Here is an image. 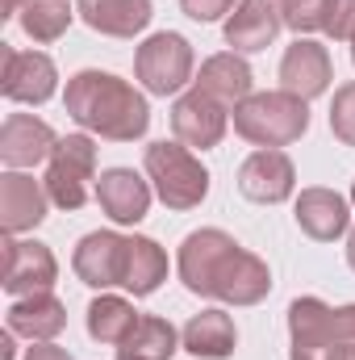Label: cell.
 Masks as SVG:
<instances>
[{
	"label": "cell",
	"mask_w": 355,
	"mask_h": 360,
	"mask_svg": "<svg viewBox=\"0 0 355 360\" xmlns=\"http://www.w3.org/2000/svg\"><path fill=\"white\" fill-rule=\"evenodd\" d=\"M192 89L205 92V96H213V101L226 105V109H239V105L251 96V89H255V76H251V68H247V59H243L239 51H222V55H213V59L201 63Z\"/></svg>",
	"instance_id": "obj_18"
},
{
	"label": "cell",
	"mask_w": 355,
	"mask_h": 360,
	"mask_svg": "<svg viewBox=\"0 0 355 360\" xmlns=\"http://www.w3.org/2000/svg\"><path fill=\"white\" fill-rule=\"evenodd\" d=\"M330 130L343 147H355V80L343 84L330 101Z\"/></svg>",
	"instance_id": "obj_28"
},
{
	"label": "cell",
	"mask_w": 355,
	"mask_h": 360,
	"mask_svg": "<svg viewBox=\"0 0 355 360\" xmlns=\"http://www.w3.org/2000/svg\"><path fill=\"white\" fill-rule=\"evenodd\" d=\"M351 63H355V38H351Z\"/></svg>",
	"instance_id": "obj_37"
},
{
	"label": "cell",
	"mask_w": 355,
	"mask_h": 360,
	"mask_svg": "<svg viewBox=\"0 0 355 360\" xmlns=\"http://www.w3.org/2000/svg\"><path fill=\"white\" fill-rule=\"evenodd\" d=\"M76 13L88 30L109 34V38H134L155 17L151 0H76Z\"/></svg>",
	"instance_id": "obj_21"
},
{
	"label": "cell",
	"mask_w": 355,
	"mask_h": 360,
	"mask_svg": "<svg viewBox=\"0 0 355 360\" xmlns=\"http://www.w3.org/2000/svg\"><path fill=\"white\" fill-rule=\"evenodd\" d=\"M163 281H168V252H163L155 239H147V235H130L121 285H126L134 297H151Z\"/></svg>",
	"instance_id": "obj_23"
},
{
	"label": "cell",
	"mask_w": 355,
	"mask_h": 360,
	"mask_svg": "<svg viewBox=\"0 0 355 360\" xmlns=\"http://www.w3.org/2000/svg\"><path fill=\"white\" fill-rule=\"evenodd\" d=\"M0 360H13V331H4V340H0Z\"/></svg>",
	"instance_id": "obj_34"
},
{
	"label": "cell",
	"mask_w": 355,
	"mask_h": 360,
	"mask_svg": "<svg viewBox=\"0 0 355 360\" xmlns=\"http://www.w3.org/2000/svg\"><path fill=\"white\" fill-rule=\"evenodd\" d=\"M96 201H100V210L117 226H134L151 210V184L138 176L134 168H109L96 180Z\"/></svg>",
	"instance_id": "obj_16"
},
{
	"label": "cell",
	"mask_w": 355,
	"mask_h": 360,
	"mask_svg": "<svg viewBox=\"0 0 355 360\" xmlns=\"http://www.w3.org/2000/svg\"><path fill=\"white\" fill-rule=\"evenodd\" d=\"M288 335H293L288 360H326L339 348L335 310L322 297H297L288 306Z\"/></svg>",
	"instance_id": "obj_9"
},
{
	"label": "cell",
	"mask_w": 355,
	"mask_h": 360,
	"mask_svg": "<svg viewBox=\"0 0 355 360\" xmlns=\"http://www.w3.org/2000/svg\"><path fill=\"white\" fill-rule=\"evenodd\" d=\"M180 344L196 360H226L239 344V331H234V319L226 310H201L180 331Z\"/></svg>",
	"instance_id": "obj_22"
},
{
	"label": "cell",
	"mask_w": 355,
	"mask_h": 360,
	"mask_svg": "<svg viewBox=\"0 0 355 360\" xmlns=\"http://www.w3.org/2000/svg\"><path fill=\"white\" fill-rule=\"evenodd\" d=\"M21 4H29V0H4V13H0V17H17Z\"/></svg>",
	"instance_id": "obj_35"
},
{
	"label": "cell",
	"mask_w": 355,
	"mask_h": 360,
	"mask_svg": "<svg viewBox=\"0 0 355 360\" xmlns=\"http://www.w3.org/2000/svg\"><path fill=\"white\" fill-rule=\"evenodd\" d=\"M176 269H180V281H184L188 293L217 297L226 306H260L272 293L267 264L255 252H247L234 235H226L217 226L192 231L180 243Z\"/></svg>",
	"instance_id": "obj_1"
},
{
	"label": "cell",
	"mask_w": 355,
	"mask_h": 360,
	"mask_svg": "<svg viewBox=\"0 0 355 360\" xmlns=\"http://www.w3.org/2000/svg\"><path fill=\"white\" fill-rule=\"evenodd\" d=\"M280 4L272 0H239V8L226 17V42L239 51V55H255L267 51L280 34Z\"/></svg>",
	"instance_id": "obj_19"
},
{
	"label": "cell",
	"mask_w": 355,
	"mask_h": 360,
	"mask_svg": "<svg viewBox=\"0 0 355 360\" xmlns=\"http://www.w3.org/2000/svg\"><path fill=\"white\" fill-rule=\"evenodd\" d=\"M293 218L297 226L314 239V243H335L339 235H347L351 226V210H347V197L335 193V188H301L297 205H293Z\"/></svg>",
	"instance_id": "obj_15"
},
{
	"label": "cell",
	"mask_w": 355,
	"mask_h": 360,
	"mask_svg": "<svg viewBox=\"0 0 355 360\" xmlns=\"http://www.w3.org/2000/svg\"><path fill=\"white\" fill-rule=\"evenodd\" d=\"M297 188V168L280 147H260L255 155L243 160L239 168V193L260 205H280Z\"/></svg>",
	"instance_id": "obj_8"
},
{
	"label": "cell",
	"mask_w": 355,
	"mask_h": 360,
	"mask_svg": "<svg viewBox=\"0 0 355 360\" xmlns=\"http://www.w3.org/2000/svg\"><path fill=\"white\" fill-rule=\"evenodd\" d=\"M117 360H130V356H117Z\"/></svg>",
	"instance_id": "obj_39"
},
{
	"label": "cell",
	"mask_w": 355,
	"mask_h": 360,
	"mask_svg": "<svg viewBox=\"0 0 355 360\" xmlns=\"http://www.w3.org/2000/svg\"><path fill=\"white\" fill-rule=\"evenodd\" d=\"M234 130L255 147H288L309 130V105L293 92H251L234 109Z\"/></svg>",
	"instance_id": "obj_3"
},
{
	"label": "cell",
	"mask_w": 355,
	"mask_h": 360,
	"mask_svg": "<svg viewBox=\"0 0 355 360\" xmlns=\"http://www.w3.org/2000/svg\"><path fill=\"white\" fill-rule=\"evenodd\" d=\"M172 130H176V139L184 147L209 151L226 139V105H217L213 96H205L196 89L184 92L172 105Z\"/></svg>",
	"instance_id": "obj_13"
},
{
	"label": "cell",
	"mask_w": 355,
	"mask_h": 360,
	"mask_svg": "<svg viewBox=\"0 0 355 360\" xmlns=\"http://www.w3.org/2000/svg\"><path fill=\"white\" fill-rule=\"evenodd\" d=\"M347 264H351V272H355V226H351V235H347Z\"/></svg>",
	"instance_id": "obj_36"
},
{
	"label": "cell",
	"mask_w": 355,
	"mask_h": 360,
	"mask_svg": "<svg viewBox=\"0 0 355 360\" xmlns=\"http://www.w3.org/2000/svg\"><path fill=\"white\" fill-rule=\"evenodd\" d=\"M72 17H76V8H72L67 0H29V4H21V13H17L21 30H25L34 42H59V38L67 34Z\"/></svg>",
	"instance_id": "obj_26"
},
{
	"label": "cell",
	"mask_w": 355,
	"mask_h": 360,
	"mask_svg": "<svg viewBox=\"0 0 355 360\" xmlns=\"http://www.w3.org/2000/svg\"><path fill=\"white\" fill-rule=\"evenodd\" d=\"M4 76H0V92L17 105H42L51 101L59 89V72H55V59L42 55V51H13L4 46Z\"/></svg>",
	"instance_id": "obj_7"
},
{
	"label": "cell",
	"mask_w": 355,
	"mask_h": 360,
	"mask_svg": "<svg viewBox=\"0 0 355 360\" xmlns=\"http://www.w3.org/2000/svg\"><path fill=\"white\" fill-rule=\"evenodd\" d=\"M330 80H335V68H330V55H326L322 42L297 38L284 51V59H280V89L284 92H293L301 101H314V96H322L330 89Z\"/></svg>",
	"instance_id": "obj_12"
},
{
	"label": "cell",
	"mask_w": 355,
	"mask_h": 360,
	"mask_svg": "<svg viewBox=\"0 0 355 360\" xmlns=\"http://www.w3.org/2000/svg\"><path fill=\"white\" fill-rule=\"evenodd\" d=\"M180 8H184V17H192V21L209 25V21H222L226 13H234V8H239V0H180Z\"/></svg>",
	"instance_id": "obj_30"
},
{
	"label": "cell",
	"mask_w": 355,
	"mask_h": 360,
	"mask_svg": "<svg viewBox=\"0 0 355 360\" xmlns=\"http://www.w3.org/2000/svg\"><path fill=\"white\" fill-rule=\"evenodd\" d=\"M46 184H38L25 172H4L0 176V226L4 235H21V231H34L42 218H46Z\"/></svg>",
	"instance_id": "obj_17"
},
{
	"label": "cell",
	"mask_w": 355,
	"mask_h": 360,
	"mask_svg": "<svg viewBox=\"0 0 355 360\" xmlns=\"http://www.w3.org/2000/svg\"><path fill=\"white\" fill-rule=\"evenodd\" d=\"M335 335H339V344H355V302L335 310Z\"/></svg>",
	"instance_id": "obj_31"
},
{
	"label": "cell",
	"mask_w": 355,
	"mask_h": 360,
	"mask_svg": "<svg viewBox=\"0 0 355 360\" xmlns=\"http://www.w3.org/2000/svg\"><path fill=\"white\" fill-rule=\"evenodd\" d=\"M134 76L142 80V89L155 96H172L192 80V46L184 34H151L138 55H134Z\"/></svg>",
	"instance_id": "obj_6"
},
{
	"label": "cell",
	"mask_w": 355,
	"mask_h": 360,
	"mask_svg": "<svg viewBox=\"0 0 355 360\" xmlns=\"http://www.w3.org/2000/svg\"><path fill=\"white\" fill-rule=\"evenodd\" d=\"M180 348V335L168 319H155V314H142L138 327L130 331V340L117 348V356L130 360H172Z\"/></svg>",
	"instance_id": "obj_25"
},
{
	"label": "cell",
	"mask_w": 355,
	"mask_h": 360,
	"mask_svg": "<svg viewBox=\"0 0 355 360\" xmlns=\"http://www.w3.org/2000/svg\"><path fill=\"white\" fill-rule=\"evenodd\" d=\"M59 276L55 252L38 239H8L4 243V289L13 297H29V293H46Z\"/></svg>",
	"instance_id": "obj_10"
},
{
	"label": "cell",
	"mask_w": 355,
	"mask_h": 360,
	"mask_svg": "<svg viewBox=\"0 0 355 360\" xmlns=\"http://www.w3.org/2000/svg\"><path fill=\"white\" fill-rule=\"evenodd\" d=\"M326 34H330L335 42H351L355 38V0H335V4H330Z\"/></svg>",
	"instance_id": "obj_29"
},
{
	"label": "cell",
	"mask_w": 355,
	"mask_h": 360,
	"mask_svg": "<svg viewBox=\"0 0 355 360\" xmlns=\"http://www.w3.org/2000/svg\"><path fill=\"white\" fill-rule=\"evenodd\" d=\"M138 310L134 302L126 297H113V293H100L96 302L88 306V335L96 344H109V348H121L130 340V331L138 327Z\"/></svg>",
	"instance_id": "obj_24"
},
{
	"label": "cell",
	"mask_w": 355,
	"mask_h": 360,
	"mask_svg": "<svg viewBox=\"0 0 355 360\" xmlns=\"http://www.w3.org/2000/svg\"><path fill=\"white\" fill-rule=\"evenodd\" d=\"M96 180V143L88 134H67L55 143L51 160H46V193L59 210H80L92 193Z\"/></svg>",
	"instance_id": "obj_5"
},
{
	"label": "cell",
	"mask_w": 355,
	"mask_h": 360,
	"mask_svg": "<svg viewBox=\"0 0 355 360\" xmlns=\"http://www.w3.org/2000/svg\"><path fill=\"white\" fill-rule=\"evenodd\" d=\"M55 143H59V134L34 113H8L0 126V160L8 168H34V164L51 160Z\"/></svg>",
	"instance_id": "obj_14"
},
{
	"label": "cell",
	"mask_w": 355,
	"mask_h": 360,
	"mask_svg": "<svg viewBox=\"0 0 355 360\" xmlns=\"http://www.w3.org/2000/svg\"><path fill=\"white\" fill-rule=\"evenodd\" d=\"M326 360H355V344H339V348H335Z\"/></svg>",
	"instance_id": "obj_33"
},
{
	"label": "cell",
	"mask_w": 355,
	"mask_h": 360,
	"mask_svg": "<svg viewBox=\"0 0 355 360\" xmlns=\"http://www.w3.org/2000/svg\"><path fill=\"white\" fill-rule=\"evenodd\" d=\"M126 252H130L126 235H117V231H92V235L80 239V248L72 256V269L92 289H113V285H121Z\"/></svg>",
	"instance_id": "obj_11"
},
{
	"label": "cell",
	"mask_w": 355,
	"mask_h": 360,
	"mask_svg": "<svg viewBox=\"0 0 355 360\" xmlns=\"http://www.w3.org/2000/svg\"><path fill=\"white\" fill-rule=\"evenodd\" d=\"M67 327V306L46 289V293H29V297H17L8 306V331L13 335H25L29 344H51L59 331Z\"/></svg>",
	"instance_id": "obj_20"
},
{
	"label": "cell",
	"mask_w": 355,
	"mask_h": 360,
	"mask_svg": "<svg viewBox=\"0 0 355 360\" xmlns=\"http://www.w3.org/2000/svg\"><path fill=\"white\" fill-rule=\"evenodd\" d=\"M330 4L335 0H280V21L297 34H314V30H326Z\"/></svg>",
	"instance_id": "obj_27"
},
{
	"label": "cell",
	"mask_w": 355,
	"mask_h": 360,
	"mask_svg": "<svg viewBox=\"0 0 355 360\" xmlns=\"http://www.w3.org/2000/svg\"><path fill=\"white\" fill-rule=\"evenodd\" d=\"M25 360H72L63 348H55V344H34L29 352H25Z\"/></svg>",
	"instance_id": "obj_32"
},
{
	"label": "cell",
	"mask_w": 355,
	"mask_h": 360,
	"mask_svg": "<svg viewBox=\"0 0 355 360\" xmlns=\"http://www.w3.org/2000/svg\"><path fill=\"white\" fill-rule=\"evenodd\" d=\"M63 105L72 113V122H80L88 134H100L109 143H134L147 134L151 126V105L147 96L126 84L121 76L113 72H76L67 80V92H63Z\"/></svg>",
	"instance_id": "obj_2"
},
{
	"label": "cell",
	"mask_w": 355,
	"mask_h": 360,
	"mask_svg": "<svg viewBox=\"0 0 355 360\" xmlns=\"http://www.w3.org/2000/svg\"><path fill=\"white\" fill-rule=\"evenodd\" d=\"M351 205H355V184H351Z\"/></svg>",
	"instance_id": "obj_38"
},
{
	"label": "cell",
	"mask_w": 355,
	"mask_h": 360,
	"mask_svg": "<svg viewBox=\"0 0 355 360\" xmlns=\"http://www.w3.org/2000/svg\"><path fill=\"white\" fill-rule=\"evenodd\" d=\"M147 176L168 210H196L209 197V168L184 143H151L147 147Z\"/></svg>",
	"instance_id": "obj_4"
}]
</instances>
